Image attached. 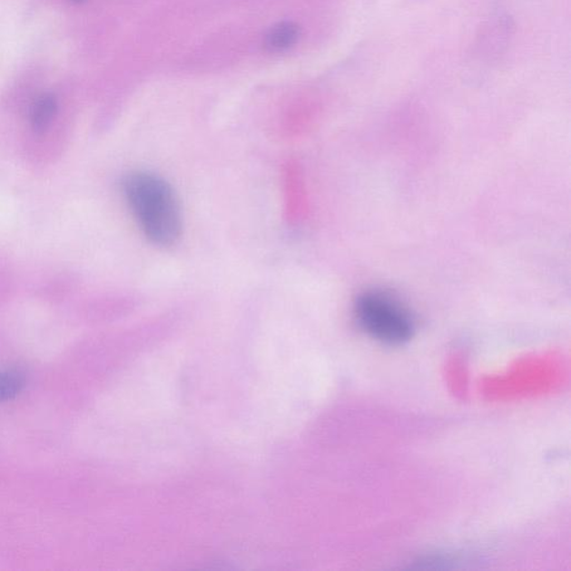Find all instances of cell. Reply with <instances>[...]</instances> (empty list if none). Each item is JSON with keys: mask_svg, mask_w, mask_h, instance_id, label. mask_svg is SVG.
<instances>
[{"mask_svg": "<svg viewBox=\"0 0 571 571\" xmlns=\"http://www.w3.org/2000/svg\"><path fill=\"white\" fill-rule=\"evenodd\" d=\"M131 212L141 231L158 246H171L182 234V212L172 188L158 175L131 173L122 183Z\"/></svg>", "mask_w": 571, "mask_h": 571, "instance_id": "obj_1", "label": "cell"}, {"mask_svg": "<svg viewBox=\"0 0 571 571\" xmlns=\"http://www.w3.org/2000/svg\"><path fill=\"white\" fill-rule=\"evenodd\" d=\"M356 321L366 334L379 343L399 346L416 333L411 311L397 296L382 290H369L356 299Z\"/></svg>", "mask_w": 571, "mask_h": 571, "instance_id": "obj_2", "label": "cell"}, {"mask_svg": "<svg viewBox=\"0 0 571 571\" xmlns=\"http://www.w3.org/2000/svg\"><path fill=\"white\" fill-rule=\"evenodd\" d=\"M300 38V28L292 22H282L267 33L265 44L268 50L281 53L290 50Z\"/></svg>", "mask_w": 571, "mask_h": 571, "instance_id": "obj_4", "label": "cell"}, {"mask_svg": "<svg viewBox=\"0 0 571 571\" xmlns=\"http://www.w3.org/2000/svg\"><path fill=\"white\" fill-rule=\"evenodd\" d=\"M58 111V103L55 95L43 94L34 102L29 114L31 125L37 133H43L50 128L52 122L55 119Z\"/></svg>", "mask_w": 571, "mask_h": 571, "instance_id": "obj_3", "label": "cell"}, {"mask_svg": "<svg viewBox=\"0 0 571 571\" xmlns=\"http://www.w3.org/2000/svg\"><path fill=\"white\" fill-rule=\"evenodd\" d=\"M25 377L19 370H2L0 372V403L11 401L18 397L25 388Z\"/></svg>", "mask_w": 571, "mask_h": 571, "instance_id": "obj_5", "label": "cell"}, {"mask_svg": "<svg viewBox=\"0 0 571 571\" xmlns=\"http://www.w3.org/2000/svg\"><path fill=\"white\" fill-rule=\"evenodd\" d=\"M70 2L72 4L80 5V4L85 3L86 0H70Z\"/></svg>", "mask_w": 571, "mask_h": 571, "instance_id": "obj_6", "label": "cell"}]
</instances>
